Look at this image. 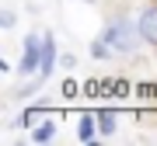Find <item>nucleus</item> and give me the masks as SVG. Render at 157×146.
<instances>
[{
    "label": "nucleus",
    "instance_id": "20e7f679",
    "mask_svg": "<svg viewBox=\"0 0 157 146\" xmlns=\"http://www.w3.org/2000/svg\"><path fill=\"white\" fill-rule=\"evenodd\" d=\"M94 136H98V115L84 111V115H80V122H77V139H80V143H91Z\"/></svg>",
    "mask_w": 157,
    "mask_h": 146
},
{
    "label": "nucleus",
    "instance_id": "f03ea898",
    "mask_svg": "<svg viewBox=\"0 0 157 146\" xmlns=\"http://www.w3.org/2000/svg\"><path fill=\"white\" fill-rule=\"evenodd\" d=\"M42 66V38L39 35H28L25 38V52H21V66H17V73H25L28 77L32 70Z\"/></svg>",
    "mask_w": 157,
    "mask_h": 146
},
{
    "label": "nucleus",
    "instance_id": "6e6552de",
    "mask_svg": "<svg viewBox=\"0 0 157 146\" xmlns=\"http://www.w3.org/2000/svg\"><path fill=\"white\" fill-rule=\"evenodd\" d=\"M39 115H42V108H28L21 115V125H39Z\"/></svg>",
    "mask_w": 157,
    "mask_h": 146
},
{
    "label": "nucleus",
    "instance_id": "7ed1b4c3",
    "mask_svg": "<svg viewBox=\"0 0 157 146\" xmlns=\"http://www.w3.org/2000/svg\"><path fill=\"white\" fill-rule=\"evenodd\" d=\"M140 35H143V42H150L157 49V4H147L140 11Z\"/></svg>",
    "mask_w": 157,
    "mask_h": 146
},
{
    "label": "nucleus",
    "instance_id": "f257e3e1",
    "mask_svg": "<svg viewBox=\"0 0 157 146\" xmlns=\"http://www.w3.org/2000/svg\"><path fill=\"white\" fill-rule=\"evenodd\" d=\"M101 38L112 45V52H133L136 42H140L143 35H140V24L133 28L129 21H112V24L105 28V35H101Z\"/></svg>",
    "mask_w": 157,
    "mask_h": 146
},
{
    "label": "nucleus",
    "instance_id": "423d86ee",
    "mask_svg": "<svg viewBox=\"0 0 157 146\" xmlns=\"http://www.w3.org/2000/svg\"><path fill=\"white\" fill-rule=\"evenodd\" d=\"M32 136H35V143H49L52 136H56V122H52V118H42V122L35 125Z\"/></svg>",
    "mask_w": 157,
    "mask_h": 146
},
{
    "label": "nucleus",
    "instance_id": "39448f33",
    "mask_svg": "<svg viewBox=\"0 0 157 146\" xmlns=\"http://www.w3.org/2000/svg\"><path fill=\"white\" fill-rule=\"evenodd\" d=\"M112 132H115V111L101 108L98 111V136H112Z\"/></svg>",
    "mask_w": 157,
    "mask_h": 146
},
{
    "label": "nucleus",
    "instance_id": "9d476101",
    "mask_svg": "<svg viewBox=\"0 0 157 146\" xmlns=\"http://www.w3.org/2000/svg\"><path fill=\"white\" fill-rule=\"evenodd\" d=\"M87 4H94V0H87Z\"/></svg>",
    "mask_w": 157,
    "mask_h": 146
},
{
    "label": "nucleus",
    "instance_id": "1a4fd4ad",
    "mask_svg": "<svg viewBox=\"0 0 157 146\" xmlns=\"http://www.w3.org/2000/svg\"><path fill=\"white\" fill-rule=\"evenodd\" d=\"M0 24H4V28H11V24H14V14L4 11V14H0Z\"/></svg>",
    "mask_w": 157,
    "mask_h": 146
},
{
    "label": "nucleus",
    "instance_id": "0eeeda50",
    "mask_svg": "<svg viewBox=\"0 0 157 146\" xmlns=\"http://www.w3.org/2000/svg\"><path fill=\"white\" fill-rule=\"evenodd\" d=\"M108 52H112V45H108L105 38H98L94 45H91V56H94V59H108Z\"/></svg>",
    "mask_w": 157,
    "mask_h": 146
}]
</instances>
